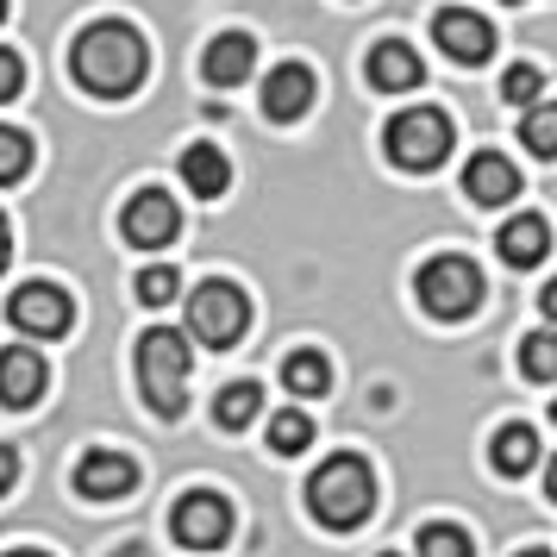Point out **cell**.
<instances>
[{
  "mask_svg": "<svg viewBox=\"0 0 557 557\" xmlns=\"http://www.w3.org/2000/svg\"><path fill=\"white\" fill-rule=\"evenodd\" d=\"M70 70L88 95H101V101H120L132 95L145 70H151V45L138 38V26L126 20H95V26L76 32V45H70Z\"/></svg>",
  "mask_w": 557,
  "mask_h": 557,
  "instance_id": "cell-1",
  "label": "cell"
},
{
  "mask_svg": "<svg viewBox=\"0 0 557 557\" xmlns=\"http://www.w3.org/2000/svg\"><path fill=\"white\" fill-rule=\"evenodd\" d=\"M307 507H313V520L332 532H357L370 520V507H376V476H370V463L351 451L326 457L313 476H307Z\"/></svg>",
  "mask_w": 557,
  "mask_h": 557,
  "instance_id": "cell-2",
  "label": "cell"
},
{
  "mask_svg": "<svg viewBox=\"0 0 557 557\" xmlns=\"http://www.w3.org/2000/svg\"><path fill=\"white\" fill-rule=\"evenodd\" d=\"M188 332L176 326H151L138 338V395L151 407L157 420H182V407H188Z\"/></svg>",
  "mask_w": 557,
  "mask_h": 557,
  "instance_id": "cell-3",
  "label": "cell"
},
{
  "mask_svg": "<svg viewBox=\"0 0 557 557\" xmlns=\"http://www.w3.org/2000/svg\"><path fill=\"white\" fill-rule=\"evenodd\" d=\"M382 145H388V163L395 170H420L426 176V170H438L451 157V120L438 107H407V113L388 120Z\"/></svg>",
  "mask_w": 557,
  "mask_h": 557,
  "instance_id": "cell-4",
  "label": "cell"
},
{
  "mask_svg": "<svg viewBox=\"0 0 557 557\" xmlns=\"http://www.w3.org/2000/svg\"><path fill=\"white\" fill-rule=\"evenodd\" d=\"M413 295H420V307H426L432 320H470L482 307V270L470 257L445 251L413 276Z\"/></svg>",
  "mask_w": 557,
  "mask_h": 557,
  "instance_id": "cell-5",
  "label": "cell"
},
{
  "mask_svg": "<svg viewBox=\"0 0 557 557\" xmlns=\"http://www.w3.org/2000/svg\"><path fill=\"white\" fill-rule=\"evenodd\" d=\"M251 326V301H245V288L238 282H201L195 295H188V332L201 338L207 351H232L238 338Z\"/></svg>",
  "mask_w": 557,
  "mask_h": 557,
  "instance_id": "cell-6",
  "label": "cell"
},
{
  "mask_svg": "<svg viewBox=\"0 0 557 557\" xmlns=\"http://www.w3.org/2000/svg\"><path fill=\"white\" fill-rule=\"evenodd\" d=\"M7 320L26 338H63V332L76 326V301H70L63 282H20L7 295Z\"/></svg>",
  "mask_w": 557,
  "mask_h": 557,
  "instance_id": "cell-7",
  "label": "cell"
},
{
  "mask_svg": "<svg viewBox=\"0 0 557 557\" xmlns=\"http://www.w3.org/2000/svg\"><path fill=\"white\" fill-rule=\"evenodd\" d=\"M170 532H176V545L188 552H220L232 539V502L226 495H213V488H188L170 513Z\"/></svg>",
  "mask_w": 557,
  "mask_h": 557,
  "instance_id": "cell-8",
  "label": "cell"
},
{
  "mask_svg": "<svg viewBox=\"0 0 557 557\" xmlns=\"http://www.w3.org/2000/svg\"><path fill=\"white\" fill-rule=\"evenodd\" d=\"M432 45L451 57V63H488L495 57V26L482 20V13H470V7H445L438 20H432Z\"/></svg>",
  "mask_w": 557,
  "mask_h": 557,
  "instance_id": "cell-9",
  "label": "cell"
},
{
  "mask_svg": "<svg viewBox=\"0 0 557 557\" xmlns=\"http://www.w3.org/2000/svg\"><path fill=\"white\" fill-rule=\"evenodd\" d=\"M176 226H182V213L163 188H138L126 201V213H120V232H126V245H138V251H163L176 238Z\"/></svg>",
  "mask_w": 557,
  "mask_h": 557,
  "instance_id": "cell-10",
  "label": "cell"
},
{
  "mask_svg": "<svg viewBox=\"0 0 557 557\" xmlns=\"http://www.w3.org/2000/svg\"><path fill=\"white\" fill-rule=\"evenodd\" d=\"M132 488H138V463L126 451H88L76 463V495L82 502H126Z\"/></svg>",
  "mask_w": 557,
  "mask_h": 557,
  "instance_id": "cell-11",
  "label": "cell"
},
{
  "mask_svg": "<svg viewBox=\"0 0 557 557\" xmlns=\"http://www.w3.org/2000/svg\"><path fill=\"white\" fill-rule=\"evenodd\" d=\"M45 382H51V370H45V357L32 351V345H7L0 351V407H13V413L38 407Z\"/></svg>",
  "mask_w": 557,
  "mask_h": 557,
  "instance_id": "cell-12",
  "label": "cell"
},
{
  "mask_svg": "<svg viewBox=\"0 0 557 557\" xmlns=\"http://www.w3.org/2000/svg\"><path fill=\"white\" fill-rule=\"evenodd\" d=\"M313 95H320L313 70H307V63H282V70H270V82H263V113H270L276 126H295L307 107H313Z\"/></svg>",
  "mask_w": 557,
  "mask_h": 557,
  "instance_id": "cell-13",
  "label": "cell"
},
{
  "mask_svg": "<svg viewBox=\"0 0 557 557\" xmlns=\"http://www.w3.org/2000/svg\"><path fill=\"white\" fill-rule=\"evenodd\" d=\"M463 195H470L476 207H507L513 195H520V170H513L502 151H476L470 163H463Z\"/></svg>",
  "mask_w": 557,
  "mask_h": 557,
  "instance_id": "cell-14",
  "label": "cell"
},
{
  "mask_svg": "<svg viewBox=\"0 0 557 557\" xmlns=\"http://www.w3.org/2000/svg\"><path fill=\"white\" fill-rule=\"evenodd\" d=\"M251 63H257L251 32H220V38L207 45V57H201V76L213 82V88H238V82L251 76Z\"/></svg>",
  "mask_w": 557,
  "mask_h": 557,
  "instance_id": "cell-15",
  "label": "cell"
},
{
  "mask_svg": "<svg viewBox=\"0 0 557 557\" xmlns=\"http://www.w3.org/2000/svg\"><path fill=\"white\" fill-rule=\"evenodd\" d=\"M363 70H370V88H382V95H407V88H420V51L401 45V38H382Z\"/></svg>",
  "mask_w": 557,
  "mask_h": 557,
  "instance_id": "cell-16",
  "label": "cell"
},
{
  "mask_svg": "<svg viewBox=\"0 0 557 557\" xmlns=\"http://www.w3.org/2000/svg\"><path fill=\"white\" fill-rule=\"evenodd\" d=\"M495 251H502V263H513V270H532V263H545V251H552V226H545L539 213H520V220L502 226Z\"/></svg>",
  "mask_w": 557,
  "mask_h": 557,
  "instance_id": "cell-17",
  "label": "cell"
},
{
  "mask_svg": "<svg viewBox=\"0 0 557 557\" xmlns=\"http://www.w3.org/2000/svg\"><path fill=\"white\" fill-rule=\"evenodd\" d=\"M182 182H188V195H201V201H220L232 182V163L220 145H188L182 151Z\"/></svg>",
  "mask_w": 557,
  "mask_h": 557,
  "instance_id": "cell-18",
  "label": "cell"
},
{
  "mask_svg": "<svg viewBox=\"0 0 557 557\" xmlns=\"http://www.w3.org/2000/svg\"><path fill=\"white\" fill-rule=\"evenodd\" d=\"M488 463H495L502 476H527V470H539V432H532L527 420H507V426L495 432V445H488Z\"/></svg>",
  "mask_w": 557,
  "mask_h": 557,
  "instance_id": "cell-19",
  "label": "cell"
},
{
  "mask_svg": "<svg viewBox=\"0 0 557 557\" xmlns=\"http://www.w3.org/2000/svg\"><path fill=\"white\" fill-rule=\"evenodd\" d=\"M282 382H288V395L313 401V395H326V388H332V363H326L320 351H288V363H282Z\"/></svg>",
  "mask_w": 557,
  "mask_h": 557,
  "instance_id": "cell-20",
  "label": "cell"
},
{
  "mask_svg": "<svg viewBox=\"0 0 557 557\" xmlns=\"http://www.w3.org/2000/svg\"><path fill=\"white\" fill-rule=\"evenodd\" d=\"M257 413H263V388H257V382H226L220 401H213V420H220L226 432H245Z\"/></svg>",
  "mask_w": 557,
  "mask_h": 557,
  "instance_id": "cell-21",
  "label": "cell"
},
{
  "mask_svg": "<svg viewBox=\"0 0 557 557\" xmlns=\"http://www.w3.org/2000/svg\"><path fill=\"white\" fill-rule=\"evenodd\" d=\"M313 445V420H307L301 407H282L276 420H270V451L276 457H301Z\"/></svg>",
  "mask_w": 557,
  "mask_h": 557,
  "instance_id": "cell-22",
  "label": "cell"
},
{
  "mask_svg": "<svg viewBox=\"0 0 557 557\" xmlns=\"http://www.w3.org/2000/svg\"><path fill=\"white\" fill-rule=\"evenodd\" d=\"M520 145H527L532 157H557V101L527 107V120H520Z\"/></svg>",
  "mask_w": 557,
  "mask_h": 557,
  "instance_id": "cell-23",
  "label": "cell"
},
{
  "mask_svg": "<svg viewBox=\"0 0 557 557\" xmlns=\"http://www.w3.org/2000/svg\"><path fill=\"white\" fill-rule=\"evenodd\" d=\"M520 370H527L532 382H552V376H557V332H552V326L520 338Z\"/></svg>",
  "mask_w": 557,
  "mask_h": 557,
  "instance_id": "cell-24",
  "label": "cell"
},
{
  "mask_svg": "<svg viewBox=\"0 0 557 557\" xmlns=\"http://www.w3.org/2000/svg\"><path fill=\"white\" fill-rule=\"evenodd\" d=\"M476 545H470V532L451 527V520H432V527H420V557H470Z\"/></svg>",
  "mask_w": 557,
  "mask_h": 557,
  "instance_id": "cell-25",
  "label": "cell"
},
{
  "mask_svg": "<svg viewBox=\"0 0 557 557\" xmlns=\"http://www.w3.org/2000/svg\"><path fill=\"white\" fill-rule=\"evenodd\" d=\"M132 295L145 307H170L182 295V276L170 270V263H151V270H138V282H132Z\"/></svg>",
  "mask_w": 557,
  "mask_h": 557,
  "instance_id": "cell-26",
  "label": "cell"
},
{
  "mask_svg": "<svg viewBox=\"0 0 557 557\" xmlns=\"http://www.w3.org/2000/svg\"><path fill=\"white\" fill-rule=\"evenodd\" d=\"M32 170V138L20 126H0V182H20Z\"/></svg>",
  "mask_w": 557,
  "mask_h": 557,
  "instance_id": "cell-27",
  "label": "cell"
},
{
  "mask_svg": "<svg viewBox=\"0 0 557 557\" xmlns=\"http://www.w3.org/2000/svg\"><path fill=\"white\" fill-rule=\"evenodd\" d=\"M539 88H545L539 63H513V70L502 76V101L507 107H539Z\"/></svg>",
  "mask_w": 557,
  "mask_h": 557,
  "instance_id": "cell-28",
  "label": "cell"
},
{
  "mask_svg": "<svg viewBox=\"0 0 557 557\" xmlns=\"http://www.w3.org/2000/svg\"><path fill=\"white\" fill-rule=\"evenodd\" d=\"M20 88H26V63H20L13 51H0V107L20 101Z\"/></svg>",
  "mask_w": 557,
  "mask_h": 557,
  "instance_id": "cell-29",
  "label": "cell"
},
{
  "mask_svg": "<svg viewBox=\"0 0 557 557\" xmlns=\"http://www.w3.org/2000/svg\"><path fill=\"white\" fill-rule=\"evenodd\" d=\"M13 482H20V451H13V445H0V495H7Z\"/></svg>",
  "mask_w": 557,
  "mask_h": 557,
  "instance_id": "cell-30",
  "label": "cell"
},
{
  "mask_svg": "<svg viewBox=\"0 0 557 557\" xmlns=\"http://www.w3.org/2000/svg\"><path fill=\"white\" fill-rule=\"evenodd\" d=\"M539 307H545V320H552V332H557V276L545 282V295H539Z\"/></svg>",
  "mask_w": 557,
  "mask_h": 557,
  "instance_id": "cell-31",
  "label": "cell"
},
{
  "mask_svg": "<svg viewBox=\"0 0 557 557\" xmlns=\"http://www.w3.org/2000/svg\"><path fill=\"white\" fill-rule=\"evenodd\" d=\"M7 263H13V226L0 220V276H7Z\"/></svg>",
  "mask_w": 557,
  "mask_h": 557,
  "instance_id": "cell-32",
  "label": "cell"
},
{
  "mask_svg": "<svg viewBox=\"0 0 557 557\" xmlns=\"http://www.w3.org/2000/svg\"><path fill=\"white\" fill-rule=\"evenodd\" d=\"M545 495H552V502H557V457H552V463H545Z\"/></svg>",
  "mask_w": 557,
  "mask_h": 557,
  "instance_id": "cell-33",
  "label": "cell"
},
{
  "mask_svg": "<svg viewBox=\"0 0 557 557\" xmlns=\"http://www.w3.org/2000/svg\"><path fill=\"white\" fill-rule=\"evenodd\" d=\"M513 557H552V552H539V545H527V552H513Z\"/></svg>",
  "mask_w": 557,
  "mask_h": 557,
  "instance_id": "cell-34",
  "label": "cell"
},
{
  "mask_svg": "<svg viewBox=\"0 0 557 557\" xmlns=\"http://www.w3.org/2000/svg\"><path fill=\"white\" fill-rule=\"evenodd\" d=\"M113 557H138V545H120V552H113Z\"/></svg>",
  "mask_w": 557,
  "mask_h": 557,
  "instance_id": "cell-35",
  "label": "cell"
},
{
  "mask_svg": "<svg viewBox=\"0 0 557 557\" xmlns=\"http://www.w3.org/2000/svg\"><path fill=\"white\" fill-rule=\"evenodd\" d=\"M7 557H45V552H7Z\"/></svg>",
  "mask_w": 557,
  "mask_h": 557,
  "instance_id": "cell-36",
  "label": "cell"
},
{
  "mask_svg": "<svg viewBox=\"0 0 557 557\" xmlns=\"http://www.w3.org/2000/svg\"><path fill=\"white\" fill-rule=\"evenodd\" d=\"M552 426H557V401H552Z\"/></svg>",
  "mask_w": 557,
  "mask_h": 557,
  "instance_id": "cell-37",
  "label": "cell"
},
{
  "mask_svg": "<svg viewBox=\"0 0 557 557\" xmlns=\"http://www.w3.org/2000/svg\"><path fill=\"white\" fill-rule=\"evenodd\" d=\"M0 20H7V0H0Z\"/></svg>",
  "mask_w": 557,
  "mask_h": 557,
  "instance_id": "cell-38",
  "label": "cell"
},
{
  "mask_svg": "<svg viewBox=\"0 0 557 557\" xmlns=\"http://www.w3.org/2000/svg\"><path fill=\"white\" fill-rule=\"evenodd\" d=\"M382 557H401V552H382Z\"/></svg>",
  "mask_w": 557,
  "mask_h": 557,
  "instance_id": "cell-39",
  "label": "cell"
},
{
  "mask_svg": "<svg viewBox=\"0 0 557 557\" xmlns=\"http://www.w3.org/2000/svg\"><path fill=\"white\" fill-rule=\"evenodd\" d=\"M507 7H520V0H507Z\"/></svg>",
  "mask_w": 557,
  "mask_h": 557,
  "instance_id": "cell-40",
  "label": "cell"
}]
</instances>
